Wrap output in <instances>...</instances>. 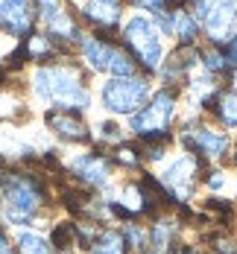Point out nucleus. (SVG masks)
Masks as SVG:
<instances>
[{
    "label": "nucleus",
    "instance_id": "f257e3e1",
    "mask_svg": "<svg viewBox=\"0 0 237 254\" xmlns=\"http://www.w3.org/2000/svg\"><path fill=\"white\" fill-rule=\"evenodd\" d=\"M35 94L44 102H56L62 108H88V91L82 88L77 70L71 67H38L35 70Z\"/></svg>",
    "mask_w": 237,
    "mask_h": 254
},
{
    "label": "nucleus",
    "instance_id": "f03ea898",
    "mask_svg": "<svg viewBox=\"0 0 237 254\" xmlns=\"http://www.w3.org/2000/svg\"><path fill=\"white\" fill-rule=\"evenodd\" d=\"M176 114V97L170 91H158L150 105H141L135 114H132L129 128L144 137V140H164L167 137V128H170V120Z\"/></svg>",
    "mask_w": 237,
    "mask_h": 254
},
{
    "label": "nucleus",
    "instance_id": "7ed1b4c3",
    "mask_svg": "<svg viewBox=\"0 0 237 254\" xmlns=\"http://www.w3.org/2000/svg\"><path fill=\"white\" fill-rule=\"evenodd\" d=\"M150 97V82L135 76L108 79L100 91V100L111 114H135Z\"/></svg>",
    "mask_w": 237,
    "mask_h": 254
},
{
    "label": "nucleus",
    "instance_id": "20e7f679",
    "mask_svg": "<svg viewBox=\"0 0 237 254\" xmlns=\"http://www.w3.org/2000/svg\"><path fill=\"white\" fill-rule=\"evenodd\" d=\"M3 187V207H6V219L12 225H24L26 219L38 210L41 196L35 190V184L24 176H6L0 181Z\"/></svg>",
    "mask_w": 237,
    "mask_h": 254
},
{
    "label": "nucleus",
    "instance_id": "39448f33",
    "mask_svg": "<svg viewBox=\"0 0 237 254\" xmlns=\"http://www.w3.org/2000/svg\"><path fill=\"white\" fill-rule=\"evenodd\" d=\"M123 38L135 50V56L147 64V70H156L161 64V38H158V29L150 18L132 15L129 21L123 24Z\"/></svg>",
    "mask_w": 237,
    "mask_h": 254
},
{
    "label": "nucleus",
    "instance_id": "423d86ee",
    "mask_svg": "<svg viewBox=\"0 0 237 254\" xmlns=\"http://www.w3.org/2000/svg\"><path fill=\"white\" fill-rule=\"evenodd\" d=\"M193 181H196V158L193 155H179L161 170V187H167L176 202L190 199Z\"/></svg>",
    "mask_w": 237,
    "mask_h": 254
},
{
    "label": "nucleus",
    "instance_id": "0eeeda50",
    "mask_svg": "<svg viewBox=\"0 0 237 254\" xmlns=\"http://www.w3.org/2000/svg\"><path fill=\"white\" fill-rule=\"evenodd\" d=\"M202 24L214 41L232 38V29L237 26V0H214L202 18Z\"/></svg>",
    "mask_w": 237,
    "mask_h": 254
},
{
    "label": "nucleus",
    "instance_id": "6e6552de",
    "mask_svg": "<svg viewBox=\"0 0 237 254\" xmlns=\"http://www.w3.org/2000/svg\"><path fill=\"white\" fill-rule=\"evenodd\" d=\"M184 146H190L193 152L205 155V158H223L229 152V137L223 131H214V128H193L184 134Z\"/></svg>",
    "mask_w": 237,
    "mask_h": 254
},
{
    "label": "nucleus",
    "instance_id": "1a4fd4ad",
    "mask_svg": "<svg viewBox=\"0 0 237 254\" xmlns=\"http://www.w3.org/2000/svg\"><path fill=\"white\" fill-rule=\"evenodd\" d=\"M0 26L12 35H26L32 26L29 0H0Z\"/></svg>",
    "mask_w": 237,
    "mask_h": 254
},
{
    "label": "nucleus",
    "instance_id": "9d476101",
    "mask_svg": "<svg viewBox=\"0 0 237 254\" xmlns=\"http://www.w3.org/2000/svg\"><path fill=\"white\" fill-rule=\"evenodd\" d=\"M74 173H77L82 181H88V184H97V187H103L105 181H108V161L100 158V155H79L77 161H74Z\"/></svg>",
    "mask_w": 237,
    "mask_h": 254
},
{
    "label": "nucleus",
    "instance_id": "9b49d317",
    "mask_svg": "<svg viewBox=\"0 0 237 254\" xmlns=\"http://www.w3.org/2000/svg\"><path fill=\"white\" fill-rule=\"evenodd\" d=\"M47 123L56 134H62L65 140H88V126L74 117L71 111H50L47 114Z\"/></svg>",
    "mask_w": 237,
    "mask_h": 254
},
{
    "label": "nucleus",
    "instance_id": "f8f14e48",
    "mask_svg": "<svg viewBox=\"0 0 237 254\" xmlns=\"http://www.w3.org/2000/svg\"><path fill=\"white\" fill-rule=\"evenodd\" d=\"M114 47H108L105 41H97V38H85L82 41V56H85V62L94 67V70H100V73H108L111 70V62H114Z\"/></svg>",
    "mask_w": 237,
    "mask_h": 254
},
{
    "label": "nucleus",
    "instance_id": "ddd939ff",
    "mask_svg": "<svg viewBox=\"0 0 237 254\" xmlns=\"http://www.w3.org/2000/svg\"><path fill=\"white\" fill-rule=\"evenodd\" d=\"M85 15L91 18V21H97V24H117V18H120V0H88L85 3Z\"/></svg>",
    "mask_w": 237,
    "mask_h": 254
},
{
    "label": "nucleus",
    "instance_id": "4468645a",
    "mask_svg": "<svg viewBox=\"0 0 237 254\" xmlns=\"http://www.w3.org/2000/svg\"><path fill=\"white\" fill-rule=\"evenodd\" d=\"M173 32H176V38H179L182 44H193L196 35H199V26H196V21H193L184 9H176V12H173Z\"/></svg>",
    "mask_w": 237,
    "mask_h": 254
},
{
    "label": "nucleus",
    "instance_id": "2eb2a0df",
    "mask_svg": "<svg viewBox=\"0 0 237 254\" xmlns=\"http://www.w3.org/2000/svg\"><path fill=\"white\" fill-rule=\"evenodd\" d=\"M88 254H126V240L120 234H114V231H105L91 243Z\"/></svg>",
    "mask_w": 237,
    "mask_h": 254
},
{
    "label": "nucleus",
    "instance_id": "dca6fc26",
    "mask_svg": "<svg viewBox=\"0 0 237 254\" xmlns=\"http://www.w3.org/2000/svg\"><path fill=\"white\" fill-rule=\"evenodd\" d=\"M18 252L21 254H53V246L35 231H21L18 234Z\"/></svg>",
    "mask_w": 237,
    "mask_h": 254
},
{
    "label": "nucleus",
    "instance_id": "f3484780",
    "mask_svg": "<svg viewBox=\"0 0 237 254\" xmlns=\"http://www.w3.org/2000/svg\"><path fill=\"white\" fill-rule=\"evenodd\" d=\"M217 105H220V108H217L220 120H223L229 128H237V97H235V94L220 97V102H217Z\"/></svg>",
    "mask_w": 237,
    "mask_h": 254
},
{
    "label": "nucleus",
    "instance_id": "a211bd4d",
    "mask_svg": "<svg viewBox=\"0 0 237 254\" xmlns=\"http://www.w3.org/2000/svg\"><path fill=\"white\" fill-rule=\"evenodd\" d=\"M202 64L208 67L211 73H217V70H223L229 62H226V53H220V50H205V53H202Z\"/></svg>",
    "mask_w": 237,
    "mask_h": 254
},
{
    "label": "nucleus",
    "instance_id": "6ab92c4d",
    "mask_svg": "<svg viewBox=\"0 0 237 254\" xmlns=\"http://www.w3.org/2000/svg\"><path fill=\"white\" fill-rule=\"evenodd\" d=\"M38 6H41V15H44V21H47V24H50V21H56V18L62 15L59 0H38Z\"/></svg>",
    "mask_w": 237,
    "mask_h": 254
},
{
    "label": "nucleus",
    "instance_id": "aec40b11",
    "mask_svg": "<svg viewBox=\"0 0 237 254\" xmlns=\"http://www.w3.org/2000/svg\"><path fill=\"white\" fill-rule=\"evenodd\" d=\"M100 134H103L105 140H120V137H123V131H120V126H117V123H111V120H105V123H100Z\"/></svg>",
    "mask_w": 237,
    "mask_h": 254
},
{
    "label": "nucleus",
    "instance_id": "412c9836",
    "mask_svg": "<svg viewBox=\"0 0 237 254\" xmlns=\"http://www.w3.org/2000/svg\"><path fill=\"white\" fill-rule=\"evenodd\" d=\"M226 53H229V56H226V62H229V64H237V35H232V38H229V47H226Z\"/></svg>",
    "mask_w": 237,
    "mask_h": 254
},
{
    "label": "nucleus",
    "instance_id": "4be33fe9",
    "mask_svg": "<svg viewBox=\"0 0 237 254\" xmlns=\"http://www.w3.org/2000/svg\"><path fill=\"white\" fill-rule=\"evenodd\" d=\"M141 9H150V12H158L161 6H164V0H135Z\"/></svg>",
    "mask_w": 237,
    "mask_h": 254
},
{
    "label": "nucleus",
    "instance_id": "5701e85b",
    "mask_svg": "<svg viewBox=\"0 0 237 254\" xmlns=\"http://www.w3.org/2000/svg\"><path fill=\"white\" fill-rule=\"evenodd\" d=\"M117 158H120V161H123V164H132V167H135V164H138V155L132 152V149H120V155H117Z\"/></svg>",
    "mask_w": 237,
    "mask_h": 254
},
{
    "label": "nucleus",
    "instance_id": "b1692460",
    "mask_svg": "<svg viewBox=\"0 0 237 254\" xmlns=\"http://www.w3.org/2000/svg\"><path fill=\"white\" fill-rule=\"evenodd\" d=\"M208 187H211V190H220V187H226V176H223V173H214V178L208 181Z\"/></svg>",
    "mask_w": 237,
    "mask_h": 254
},
{
    "label": "nucleus",
    "instance_id": "393cba45",
    "mask_svg": "<svg viewBox=\"0 0 237 254\" xmlns=\"http://www.w3.org/2000/svg\"><path fill=\"white\" fill-rule=\"evenodd\" d=\"M0 254H12V249H9V243H6L3 234H0Z\"/></svg>",
    "mask_w": 237,
    "mask_h": 254
},
{
    "label": "nucleus",
    "instance_id": "a878e982",
    "mask_svg": "<svg viewBox=\"0 0 237 254\" xmlns=\"http://www.w3.org/2000/svg\"><path fill=\"white\" fill-rule=\"evenodd\" d=\"M176 254H202V252H196V249H182V252H176Z\"/></svg>",
    "mask_w": 237,
    "mask_h": 254
},
{
    "label": "nucleus",
    "instance_id": "bb28decb",
    "mask_svg": "<svg viewBox=\"0 0 237 254\" xmlns=\"http://www.w3.org/2000/svg\"><path fill=\"white\" fill-rule=\"evenodd\" d=\"M235 91H237V79H235Z\"/></svg>",
    "mask_w": 237,
    "mask_h": 254
},
{
    "label": "nucleus",
    "instance_id": "cd10ccee",
    "mask_svg": "<svg viewBox=\"0 0 237 254\" xmlns=\"http://www.w3.org/2000/svg\"><path fill=\"white\" fill-rule=\"evenodd\" d=\"M235 164H237V155H235Z\"/></svg>",
    "mask_w": 237,
    "mask_h": 254
}]
</instances>
